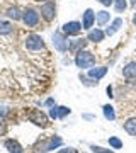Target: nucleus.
Masks as SVG:
<instances>
[{
	"label": "nucleus",
	"mask_w": 136,
	"mask_h": 153,
	"mask_svg": "<svg viewBox=\"0 0 136 153\" xmlns=\"http://www.w3.org/2000/svg\"><path fill=\"white\" fill-rule=\"evenodd\" d=\"M75 65L78 68H92L95 65V56L90 53V51H85L82 49L75 55Z\"/></svg>",
	"instance_id": "nucleus-1"
},
{
	"label": "nucleus",
	"mask_w": 136,
	"mask_h": 153,
	"mask_svg": "<svg viewBox=\"0 0 136 153\" xmlns=\"http://www.w3.org/2000/svg\"><path fill=\"white\" fill-rule=\"evenodd\" d=\"M63 145V140L60 136H51L49 140H43L36 146V153H46V152H51V150H56L58 146Z\"/></svg>",
	"instance_id": "nucleus-2"
},
{
	"label": "nucleus",
	"mask_w": 136,
	"mask_h": 153,
	"mask_svg": "<svg viewBox=\"0 0 136 153\" xmlns=\"http://www.w3.org/2000/svg\"><path fill=\"white\" fill-rule=\"evenodd\" d=\"M27 119L31 121L33 124L41 126V128H48V126H49V117L44 114L43 111H39V109L29 111V112H27Z\"/></svg>",
	"instance_id": "nucleus-3"
},
{
	"label": "nucleus",
	"mask_w": 136,
	"mask_h": 153,
	"mask_svg": "<svg viewBox=\"0 0 136 153\" xmlns=\"http://www.w3.org/2000/svg\"><path fill=\"white\" fill-rule=\"evenodd\" d=\"M22 22L26 24L27 27H36L39 24V12L31 9V7L24 9V12H22Z\"/></svg>",
	"instance_id": "nucleus-4"
},
{
	"label": "nucleus",
	"mask_w": 136,
	"mask_h": 153,
	"mask_svg": "<svg viewBox=\"0 0 136 153\" xmlns=\"http://www.w3.org/2000/svg\"><path fill=\"white\" fill-rule=\"evenodd\" d=\"M41 16L46 22H51L54 21V17H56V5H54V2L51 0H46L43 5H41Z\"/></svg>",
	"instance_id": "nucleus-5"
},
{
	"label": "nucleus",
	"mask_w": 136,
	"mask_h": 153,
	"mask_svg": "<svg viewBox=\"0 0 136 153\" xmlns=\"http://www.w3.org/2000/svg\"><path fill=\"white\" fill-rule=\"evenodd\" d=\"M26 48L29 51H39V49H44V39L38 34H29L26 38Z\"/></svg>",
	"instance_id": "nucleus-6"
},
{
	"label": "nucleus",
	"mask_w": 136,
	"mask_h": 153,
	"mask_svg": "<svg viewBox=\"0 0 136 153\" xmlns=\"http://www.w3.org/2000/svg\"><path fill=\"white\" fill-rule=\"evenodd\" d=\"M53 46L56 51L60 53H65L68 49V41H66V36L63 33H54L53 34Z\"/></svg>",
	"instance_id": "nucleus-7"
},
{
	"label": "nucleus",
	"mask_w": 136,
	"mask_h": 153,
	"mask_svg": "<svg viewBox=\"0 0 136 153\" xmlns=\"http://www.w3.org/2000/svg\"><path fill=\"white\" fill-rule=\"evenodd\" d=\"M82 29H83L82 24L77 21H70V22H66V24H63V34L65 36H77V34H80Z\"/></svg>",
	"instance_id": "nucleus-8"
},
{
	"label": "nucleus",
	"mask_w": 136,
	"mask_h": 153,
	"mask_svg": "<svg viewBox=\"0 0 136 153\" xmlns=\"http://www.w3.org/2000/svg\"><path fill=\"white\" fill-rule=\"evenodd\" d=\"M94 22H95V12L92 9H87V10L83 12V19H82V27L90 31L94 26Z\"/></svg>",
	"instance_id": "nucleus-9"
},
{
	"label": "nucleus",
	"mask_w": 136,
	"mask_h": 153,
	"mask_svg": "<svg viewBox=\"0 0 136 153\" xmlns=\"http://www.w3.org/2000/svg\"><path fill=\"white\" fill-rule=\"evenodd\" d=\"M88 39H75V41H70V44H68V51H70L71 55H77L78 51H82V49H85V46H87Z\"/></svg>",
	"instance_id": "nucleus-10"
},
{
	"label": "nucleus",
	"mask_w": 136,
	"mask_h": 153,
	"mask_svg": "<svg viewBox=\"0 0 136 153\" xmlns=\"http://www.w3.org/2000/svg\"><path fill=\"white\" fill-rule=\"evenodd\" d=\"M107 73V66H99V68H90L88 70V78H92L94 82H99L102 76Z\"/></svg>",
	"instance_id": "nucleus-11"
},
{
	"label": "nucleus",
	"mask_w": 136,
	"mask_h": 153,
	"mask_svg": "<svg viewBox=\"0 0 136 153\" xmlns=\"http://www.w3.org/2000/svg\"><path fill=\"white\" fill-rule=\"evenodd\" d=\"M4 146L7 148L9 153H24V148L21 146V143L17 141V140H5Z\"/></svg>",
	"instance_id": "nucleus-12"
},
{
	"label": "nucleus",
	"mask_w": 136,
	"mask_h": 153,
	"mask_svg": "<svg viewBox=\"0 0 136 153\" xmlns=\"http://www.w3.org/2000/svg\"><path fill=\"white\" fill-rule=\"evenodd\" d=\"M104 36H106V33H104L102 29H90L87 39L92 41V43H100V41H104Z\"/></svg>",
	"instance_id": "nucleus-13"
},
{
	"label": "nucleus",
	"mask_w": 136,
	"mask_h": 153,
	"mask_svg": "<svg viewBox=\"0 0 136 153\" xmlns=\"http://www.w3.org/2000/svg\"><path fill=\"white\" fill-rule=\"evenodd\" d=\"M121 27H123V19L117 17V19H114V21L109 24V27L106 29V36H112V34H116Z\"/></svg>",
	"instance_id": "nucleus-14"
},
{
	"label": "nucleus",
	"mask_w": 136,
	"mask_h": 153,
	"mask_svg": "<svg viewBox=\"0 0 136 153\" xmlns=\"http://www.w3.org/2000/svg\"><path fill=\"white\" fill-rule=\"evenodd\" d=\"M123 76L124 78H136V61H129L128 65L123 68Z\"/></svg>",
	"instance_id": "nucleus-15"
},
{
	"label": "nucleus",
	"mask_w": 136,
	"mask_h": 153,
	"mask_svg": "<svg viewBox=\"0 0 136 153\" xmlns=\"http://www.w3.org/2000/svg\"><path fill=\"white\" fill-rule=\"evenodd\" d=\"M95 21H97L99 26H106L109 21H111V14L107 10H100V12H95Z\"/></svg>",
	"instance_id": "nucleus-16"
},
{
	"label": "nucleus",
	"mask_w": 136,
	"mask_h": 153,
	"mask_svg": "<svg viewBox=\"0 0 136 153\" xmlns=\"http://www.w3.org/2000/svg\"><path fill=\"white\" fill-rule=\"evenodd\" d=\"M124 131L129 136H136V117H131L124 123Z\"/></svg>",
	"instance_id": "nucleus-17"
},
{
	"label": "nucleus",
	"mask_w": 136,
	"mask_h": 153,
	"mask_svg": "<svg viewBox=\"0 0 136 153\" xmlns=\"http://www.w3.org/2000/svg\"><path fill=\"white\" fill-rule=\"evenodd\" d=\"M5 14H7L9 17H10V19H14V21H21V19H22V12H21V9H19L17 5L9 7Z\"/></svg>",
	"instance_id": "nucleus-18"
},
{
	"label": "nucleus",
	"mask_w": 136,
	"mask_h": 153,
	"mask_svg": "<svg viewBox=\"0 0 136 153\" xmlns=\"http://www.w3.org/2000/svg\"><path fill=\"white\" fill-rule=\"evenodd\" d=\"M102 112H104V117H106L107 121H114L116 119V112H114V107H112V105L106 104L102 107Z\"/></svg>",
	"instance_id": "nucleus-19"
},
{
	"label": "nucleus",
	"mask_w": 136,
	"mask_h": 153,
	"mask_svg": "<svg viewBox=\"0 0 136 153\" xmlns=\"http://www.w3.org/2000/svg\"><path fill=\"white\" fill-rule=\"evenodd\" d=\"M114 7L117 14H123V12L128 9V2L126 0H114Z\"/></svg>",
	"instance_id": "nucleus-20"
},
{
	"label": "nucleus",
	"mask_w": 136,
	"mask_h": 153,
	"mask_svg": "<svg viewBox=\"0 0 136 153\" xmlns=\"http://www.w3.org/2000/svg\"><path fill=\"white\" fill-rule=\"evenodd\" d=\"M12 33V24L7 21H0V34H10Z\"/></svg>",
	"instance_id": "nucleus-21"
},
{
	"label": "nucleus",
	"mask_w": 136,
	"mask_h": 153,
	"mask_svg": "<svg viewBox=\"0 0 136 153\" xmlns=\"http://www.w3.org/2000/svg\"><path fill=\"white\" fill-rule=\"evenodd\" d=\"M109 145L114 148V150H121V148H123V141H121L119 138H116V136L109 138Z\"/></svg>",
	"instance_id": "nucleus-22"
},
{
	"label": "nucleus",
	"mask_w": 136,
	"mask_h": 153,
	"mask_svg": "<svg viewBox=\"0 0 136 153\" xmlns=\"http://www.w3.org/2000/svg\"><path fill=\"white\" fill-rule=\"evenodd\" d=\"M70 112H71L70 107H66V105H58V117H60V119H63V117L68 116Z\"/></svg>",
	"instance_id": "nucleus-23"
},
{
	"label": "nucleus",
	"mask_w": 136,
	"mask_h": 153,
	"mask_svg": "<svg viewBox=\"0 0 136 153\" xmlns=\"http://www.w3.org/2000/svg\"><path fill=\"white\" fill-rule=\"evenodd\" d=\"M90 150H92L94 153H114L112 150H106V148L97 146V145H92V146H90Z\"/></svg>",
	"instance_id": "nucleus-24"
},
{
	"label": "nucleus",
	"mask_w": 136,
	"mask_h": 153,
	"mask_svg": "<svg viewBox=\"0 0 136 153\" xmlns=\"http://www.w3.org/2000/svg\"><path fill=\"white\" fill-rule=\"evenodd\" d=\"M49 117H51V119H58V105L49 107Z\"/></svg>",
	"instance_id": "nucleus-25"
},
{
	"label": "nucleus",
	"mask_w": 136,
	"mask_h": 153,
	"mask_svg": "<svg viewBox=\"0 0 136 153\" xmlns=\"http://www.w3.org/2000/svg\"><path fill=\"white\" fill-rule=\"evenodd\" d=\"M80 80L83 82V85H88V87H92V85H97V82H94L92 78L88 80L87 76H83V75H80Z\"/></svg>",
	"instance_id": "nucleus-26"
},
{
	"label": "nucleus",
	"mask_w": 136,
	"mask_h": 153,
	"mask_svg": "<svg viewBox=\"0 0 136 153\" xmlns=\"http://www.w3.org/2000/svg\"><path fill=\"white\" fill-rule=\"evenodd\" d=\"M60 153H77V150H75V148H71V146H68V148L60 150Z\"/></svg>",
	"instance_id": "nucleus-27"
},
{
	"label": "nucleus",
	"mask_w": 136,
	"mask_h": 153,
	"mask_svg": "<svg viewBox=\"0 0 136 153\" xmlns=\"http://www.w3.org/2000/svg\"><path fill=\"white\" fill-rule=\"evenodd\" d=\"M100 4H102L104 7H109V5H112V4H114V0H100Z\"/></svg>",
	"instance_id": "nucleus-28"
},
{
	"label": "nucleus",
	"mask_w": 136,
	"mask_h": 153,
	"mask_svg": "<svg viewBox=\"0 0 136 153\" xmlns=\"http://www.w3.org/2000/svg\"><path fill=\"white\" fill-rule=\"evenodd\" d=\"M106 92H107V97H109V99H112V97H114V95H112V87H111V85H109V87L106 88Z\"/></svg>",
	"instance_id": "nucleus-29"
},
{
	"label": "nucleus",
	"mask_w": 136,
	"mask_h": 153,
	"mask_svg": "<svg viewBox=\"0 0 136 153\" xmlns=\"http://www.w3.org/2000/svg\"><path fill=\"white\" fill-rule=\"evenodd\" d=\"M53 104H54L53 99H48V100H46V105H49V107H53Z\"/></svg>",
	"instance_id": "nucleus-30"
},
{
	"label": "nucleus",
	"mask_w": 136,
	"mask_h": 153,
	"mask_svg": "<svg viewBox=\"0 0 136 153\" xmlns=\"http://www.w3.org/2000/svg\"><path fill=\"white\" fill-rule=\"evenodd\" d=\"M83 119H87V121H92V119H95V117H94V116H90V114H85V116H83Z\"/></svg>",
	"instance_id": "nucleus-31"
},
{
	"label": "nucleus",
	"mask_w": 136,
	"mask_h": 153,
	"mask_svg": "<svg viewBox=\"0 0 136 153\" xmlns=\"http://www.w3.org/2000/svg\"><path fill=\"white\" fill-rule=\"evenodd\" d=\"M133 24L136 26V12H135V16H133Z\"/></svg>",
	"instance_id": "nucleus-32"
},
{
	"label": "nucleus",
	"mask_w": 136,
	"mask_h": 153,
	"mask_svg": "<svg viewBox=\"0 0 136 153\" xmlns=\"http://www.w3.org/2000/svg\"><path fill=\"white\" fill-rule=\"evenodd\" d=\"M135 4H136V0H131V5H135Z\"/></svg>",
	"instance_id": "nucleus-33"
},
{
	"label": "nucleus",
	"mask_w": 136,
	"mask_h": 153,
	"mask_svg": "<svg viewBox=\"0 0 136 153\" xmlns=\"http://www.w3.org/2000/svg\"><path fill=\"white\" fill-rule=\"evenodd\" d=\"M36 2H41V0H36Z\"/></svg>",
	"instance_id": "nucleus-34"
}]
</instances>
